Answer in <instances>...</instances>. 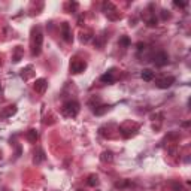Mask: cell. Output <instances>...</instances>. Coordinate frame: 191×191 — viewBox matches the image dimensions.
Listing matches in <instances>:
<instances>
[{
  "label": "cell",
  "mask_w": 191,
  "mask_h": 191,
  "mask_svg": "<svg viewBox=\"0 0 191 191\" xmlns=\"http://www.w3.org/2000/svg\"><path fill=\"white\" fill-rule=\"evenodd\" d=\"M42 42H43L42 29L40 27H35L33 29V35H32V54L33 55H39L40 54Z\"/></svg>",
  "instance_id": "1"
},
{
  "label": "cell",
  "mask_w": 191,
  "mask_h": 191,
  "mask_svg": "<svg viewBox=\"0 0 191 191\" xmlns=\"http://www.w3.org/2000/svg\"><path fill=\"white\" fill-rule=\"evenodd\" d=\"M63 114L66 117H70V118H75L78 114H79V103L76 100H69L63 105Z\"/></svg>",
  "instance_id": "2"
},
{
  "label": "cell",
  "mask_w": 191,
  "mask_h": 191,
  "mask_svg": "<svg viewBox=\"0 0 191 191\" xmlns=\"http://www.w3.org/2000/svg\"><path fill=\"white\" fill-rule=\"evenodd\" d=\"M152 63L157 66V67H163L169 63V55L167 52L164 51H157L154 55H152Z\"/></svg>",
  "instance_id": "3"
},
{
  "label": "cell",
  "mask_w": 191,
  "mask_h": 191,
  "mask_svg": "<svg viewBox=\"0 0 191 191\" xmlns=\"http://www.w3.org/2000/svg\"><path fill=\"white\" fill-rule=\"evenodd\" d=\"M85 67H87V63L82 61V60H78V58H75V60L70 63V70H72L73 73H81V72L85 70Z\"/></svg>",
  "instance_id": "4"
},
{
  "label": "cell",
  "mask_w": 191,
  "mask_h": 191,
  "mask_svg": "<svg viewBox=\"0 0 191 191\" xmlns=\"http://www.w3.org/2000/svg\"><path fill=\"white\" fill-rule=\"evenodd\" d=\"M155 84H157V87L158 88H169V87H172L173 84H175V78L173 76H167V78H160V79H157L155 81Z\"/></svg>",
  "instance_id": "5"
},
{
  "label": "cell",
  "mask_w": 191,
  "mask_h": 191,
  "mask_svg": "<svg viewBox=\"0 0 191 191\" xmlns=\"http://www.w3.org/2000/svg\"><path fill=\"white\" fill-rule=\"evenodd\" d=\"M61 35H63V39L66 42H72L73 40V36H72V30H70V26L67 23H63L61 24Z\"/></svg>",
  "instance_id": "6"
},
{
  "label": "cell",
  "mask_w": 191,
  "mask_h": 191,
  "mask_svg": "<svg viewBox=\"0 0 191 191\" xmlns=\"http://www.w3.org/2000/svg\"><path fill=\"white\" fill-rule=\"evenodd\" d=\"M35 90L37 91V93H40V94H43L45 93V90L48 88V82L45 81V79H37L36 82H35Z\"/></svg>",
  "instance_id": "7"
},
{
  "label": "cell",
  "mask_w": 191,
  "mask_h": 191,
  "mask_svg": "<svg viewBox=\"0 0 191 191\" xmlns=\"http://www.w3.org/2000/svg\"><path fill=\"white\" fill-rule=\"evenodd\" d=\"M100 81H102L103 84H112V82L115 81L114 70H109V72H106L105 75H102V76H100Z\"/></svg>",
  "instance_id": "8"
},
{
  "label": "cell",
  "mask_w": 191,
  "mask_h": 191,
  "mask_svg": "<svg viewBox=\"0 0 191 191\" xmlns=\"http://www.w3.org/2000/svg\"><path fill=\"white\" fill-rule=\"evenodd\" d=\"M43 160H45V152H43V149H42V148H37V151L35 152V158H33V163L39 164V163H42Z\"/></svg>",
  "instance_id": "9"
},
{
  "label": "cell",
  "mask_w": 191,
  "mask_h": 191,
  "mask_svg": "<svg viewBox=\"0 0 191 191\" xmlns=\"http://www.w3.org/2000/svg\"><path fill=\"white\" fill-rule=\"evenodd\" d=\"M109 109H111V106H108V105H102V106H95V108L93 109V112H94L95 115H103V114H106Z\"/></svg>",
  "instance_id": "10"
},
{
  "label": "cell",
  "mask_w": 191,
  "mask_h": 191,
  "mask_svg": "<svg viewBox=\"0 0 191 191\" xmlns=\"http://www.w3.org/2000/svg\"><path fill=\"white\" fill-rule=\"evenodd\" d=\"M140 76H142L143 81H152L154 79V72L151 69H143L142 73H140Z\"/></svg>",
  "instance_id": "11"
},
{
  "label": "cell",
  "mask_w": 191,
  "mask_h": 191,
  "mask_svg": "<svg viewBox=\"0 0 191 191\" xmlns=\"http://www.w3.org/2000/svg\"><path fill=\"white\" fill-rule=\"evenodd\" d=\"M100 160H102L103 163H111V161L114 160V154H112V151H103V152H102V155H100Z\"/></svg>",
  "instance_id": "12"
},
{
  "label": "cell",
  "mask_w": 191,
  "mask_h": 191,
  "mask_svg": "<svg viewBox=\"0 0 191 191\" xmlns=\"http://www.w3.org/2000/svg\"><path fill=\"white\" fill-rule=\"evenodd\" d=\"M32 72H33V66H27L26 69L21 70V78H23V79H29V78L33 75Z\"/></svg>",
  "instance_id": "13"
},
{
  "label": "cell",
  "mask_w": 191,
  "mask_h": 191,
  "mask_svg": "<svg viewBox=\"0 0 191 191\" xmlns=\"http://www.w3.org/2000/svg\"><path fill=\"white\" fill-rule=\"evenodd\" d=\"M37 137H39L37 130L32 129V130H29V131H27V139H29L30 142H36V140H37Z\"/></svg>",
  "instance_id": "14"
},
{
  "label": "cell",
  "mask_w": 191,
  "mask_h": 191,
  "mask_svg": "<svg viewBox=\"0 0 191 191\" xmlns=\"http://www.w3.org/2000/svg\"><path fill=\"white\" fill-rule=\"evenodd\" d=\"M87 184H88L90 187H95V185H99V176H97V175H90V176H88Z\"/></svg>",
  "instance_id": "15"
},
{
  "label": "cell",
  "mask_w": 191,
  "mask_h": 191,
  "mask_svg": "<svg viewBox=\"0 0 191 191\" xmlns=\"http://www.w3.org/2000/svg\"><path fill=\"white\" fill-rule=\"evenodd\" d=\"M158 24V20L155 15H151V18H146V26L148 27H155Z\"/></svg>",
  "instance_id": "16"
},
{
  "label": "cell",
  "mask_w": 191,
  "mask_h": 191,
  "mask_svg": "<svg viewBox=\"0 0 191 191\" xmlns=\"http://www.w3.org/2000/svg\"><path fill=\"white\" fill-rule=\"evenodd\" d=\"M15 112H17V106H15V105H12V106H8L6 112L3 114V117H5V118H8V117H12Z\"/></svg>",
  "instance_id": "17"
},
{
  "label": "cell",
  "mask_w": 191,
  "mask_h": 191,
  "mask_svg": "<svg viewBox=\"0 0 191 191\" xmlns=\"http://www.w3.org/2000/svg\"><path fill=\"white\" fill-rule=\"evenodd\" d=\"M21 55H23V49H21V46H17V51H15V55H14V61L18 63L21 60Z\"/></svg>",
  "instance_id": "18"
},
{
  "label": "cell",
  "mask_w": 191,
  "mask_h": 191,
  "mask_svg": "<svg viewBox=\"0 0 191 191\" xmlns=\"http://www.w3.org/2000/svg\"><path fill=\"white\" fill-rule=\"evenodd\" d=\"M172 190H173V191H181V190H182V185H181L179 182H173V184H172Z\"/></svg>",
  "instance_id": "19"
},
{
  "label": "cell",
  "mask_w": 191,
  "mask_h": 191,
  "mask_svg": "<svg viewBox=\"0 0 191 191\" xmlns=\"http://www.w3.org/2000/svg\"><path fill=\"white\" fill-rule=\"evenodd\" d=\"M120 43H121V45H124V46H129V45H130V40H129V37H127V36H124V37H121Z\"/></svg>",
  "instance_id": "20"
},
{
  "label": "cell",
  "mask_w": 191,
  "mask_h": 191,
  "mask_svg": "<svg viewBox=\"0 0 191 191\" xmlns=\"http://www.w3.org/2000/svg\"><path fill=\"white\" fill-rule=\"evenodd\" d=\"M161 18H163V20H167V18H170V14H169V11H161Z\"/></svg>",
  "instance_id": "21"
},
{
  "label": "cell",
  "mask_w": 191,
  "mask_h": 191,
  "mask_svg": "<svg viewBox=\"0 0 191 191\" xmlns=\"http://www.w3.org/2000/svg\"><path fill=\"white\" fill-rule=\"evenodd\" d=\"M173 5H175V6H178V8H185L188 3H187V2H175Z\"/></svg>",
  "instance_id": "22"
},
{
  "label": "cell",
  "mask_w": 191,
  "mask_h": 191,
  "mask_svg": "<svg viewBox=\"0 0 191 191\" xmlns=\"http://www.w3.org/2000/svg\"><path fill=\"white\" fill-rule=\"evenodd\" d=\"M143 48H145V45H143L142 42H139V43H137V49H139V51H142Z\"/></svg>",
  "instance_id": "23"
}]
</instances>
